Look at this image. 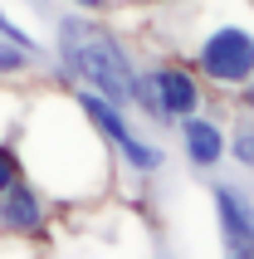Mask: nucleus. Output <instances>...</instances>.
<instances>
[{
    "label": "nucleus",
    "mask_w": 254,
    "mask_h": 259,
    "mask_svg": "<svg viewBox=\"0 0 254 259\" xmlns=\"http://www.w3.org/2000/svg\"><path fill=\"white\" fill-rule=\"evenodd\" d=\"M25 64H29V54H25V49H15L10 39H0V73H20Z\"/></svg>",
    "instance_id": "8"
},
{
    "label": "nucleus",
    "mask_w": 254,
    "mask_h": 259,
    "mask_svg": "<svg viewBox=\"0 0 254 259\" xmlns=\"http://www.w3.org/2000/svg\"><path fill=\"white\" fill-rule=\"evenodd\" d=\"M186 152H191L196 166H215V161L225 157V137H220V127L205 122V117H191V122H186Z\"/></svg>",
    "instance_id": "7"
},
{
    "label": "nucleus",
    "mask_w": 254,
    "mask_h": 259,
    "mask_svg": "<svg viewBox=\"0 0 254 259\" xmlns=\"http://www.w3.org/2000/svg\"><path fill=\"white\" fill-rule=\"evenodd\" d=\"M39 220H44L39 196L25 181H10V186L0 191V225L5 230H39Z\"/></svg>",
    "instance_id": "6"
},
{
    "label": "nucleus",
    "mask_w": 254,
    "mask_h": 259,
    "mask_svg": "<svg viewBox=\"0 0 254 259\" xmlns=\"http://www.w3.org/2000/svg\"><path fill=\"white\" fill-rule=\"evenodd\" d=\"M78 5H88V10H98V5H103V0H78Z\"/></svg>",
    "instance_id": "13"
},
{
    "label": "nucleus",
    "mask_w": 254,
    "mask_h": 259,
    "mask_svg": "<svg viewBox=\"0 0 254 259\" xmlns=\"http://www.w3.org/2000/svg\"><path fill=\"white\" fill-rule=\"evenodd\" d=\"M0 34H5V39H10L15 49H25V54H34V49H39V44L29 39V34H25V29H20V25H10L5 15H0Z\"/></svg>",
    "instance_id": "9"
},
{
    "label": "nucleus",
    "mask_w": 254,
    "mask_h": 259,
    "mask_svg": "<svg viewBox=\"0 0 254 259\" xmlns=\"http://www.w3.org/2000/svg\"><path fill=\"white\" fill-rule=\"evenodd\" d=\"M235 157H240L244 166H254V132H249V127L235 132Z\"/></svg>",
    "instance_id": "10"
},
{
    "label": "nucleus",
    "mask_w": 254,
    "mask_h": 259,
    "mask_svg": "<svg viewBox=\"0 0 254 259\" xmlns=\"http://www.w3.org/2000/svg\"><path fill=\"white\" fill-rule=\"evenodd\" d=\"M10 181H20V166H15V157L5 152V147H0V191L10 186Z\"/></svg>",
    "instance_id": "11"
},
{
    "label": "nucleus",
    "mask_w": 254,
    "mask_h": 259,
    "mask_svg": "<svg viewBox=\"0 0 254 259\" xmlns=\"http://www.w3.org/2000/svg\"><path fill=\"white\" fill-rule=\"evenodd\" d=\"M230 259H254V245L249 249H230Z\"/></svg>",
    "instance_id": "12"
},
{
    "label": "nucleus",
    "mask_w": 254,
    "mask_h": 259,
    "mask_svg": "<svg viewBox=\"0 0 254 259\" xmlns=\"http://www.w3.org/2000/svg\"><path fill=\"white\" fill-rule=\"evenodd\" d=\"M215 210H220V230H225V245L230 249H249L254 245V210L240 191L230 186H215Z\"/></svg>",
    "instance_id": "5"
},
{
    "label": "nucleus",
    "mask_w": 254,
    "mask_h": 259,
    "mask_svg": "<svg viewBox=\"0 0 254 259\" xmlns=\"http://www.w3.org/2000/svg\"><path fill=\"white\" fill-rule=\"evenodd\" d=\"M200 69L215 83H249L254 78V34L240 25H220L200 44Z\"/></svg>",
    "instance_id": "2"
},
{
    "label": "nucleus",
    "mask_w": 254,
    "mask_h": 259,
    "mask_svg": "<svg viewBox=\"0 0 254 259\" xmlns=\"http://www.w3.org/2000/svg\"><path fill=\"white\" fill-rule=\"evenodd\" d=\"M137 98L152 108L156 117H191L200 103V88L186 69H156L147 83L137 78Z\"/></svg>",
    "instance_id": "4"
},
{
    "label": "nucleus",
    "mask_w": 254,
    "mask_h": 259,
    "mask_svg": "<svg viewBox=\"0 0 254 259\" xmlns=\"http://www.w3.org/2000/svg\"><path fill=\"white\" fill-rule=\"evenodd\" d=\"M78 103H83V113L98 122V132L117 147V152H122L127 161H132V166H137V171H152V166H161V152H156V147H147V142H137V132L122 122L117 103H108L103 93H93V88H83V93H78Z\"/></svg>",
    "instance_id": "3"
},
{
    "label": "nucleus",
    "mask_w": 254,
    "mask_h": 259,
    "mask_svg": "<svg viewBox=\"0 0 254 259\" xmlns=\"http://www.w3.org/2000/svg\"><path fill=\"white\" fill-rule=\"evenodd\" d=\"M59 59H64L93 93H103V98L117 103V108L137 98V73H132V64H127L122 44H117L103 25L64 20V25H59Z\"/></svg>",
    "instance_id": "1"
}]
</instances>
